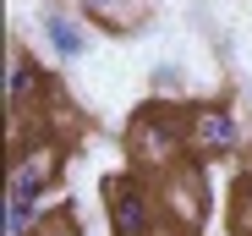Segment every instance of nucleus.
I'll return each instance as SVG.
<instances>
[{
  "mask_svg": "<svg viewBox=\"0 0 252 236\" xmlns=\"http://www.w3.org/2000/svg\"><path fill=\"white\" fill-rule=\"evenodd\" d=\"M126 148H132V165L143 176H164L176 170L187 154H192V137H187V115L170 110V104H148L132 115V132H126Z\"/></svg>",
  "mask_w": 252,
  "mask_h": 236,
  "instance_id": "obj_1",
  "label": "nucleus"
},
{
  "mask_svg": "<svg viewBox=\"0 0 252 236\" xmlns=\"http://www.w3.org/2000/svg\"><path fill=\"white\" fill-rule=\"evenodd\" d=\"M104 214L110 236H159V187L148 176H104Z\"/></svg>",
  "mask_w": 252,
  "mask_h": 236,
  "instance_id": "obj_2",
  "label": "nucleus"
},
{
  "mask_svg": "<svg viewBox=\"0 0 252 236\" xmlns=\"http://www.w3.org/2000/svg\"><path fill=\"white\" fill-rule=\"evenodd\" d=\"M154 187H159L164 220L181 225V231H197L208 214H214V181H208V170H203L197 160H181L176 170H164Z\"/></svg>",
  "mask_w": 252,
  "mask_h": 236,
  "instance_id": "obj_3",
  "label": "nucleus"
},
{
  "mask_svg": "<svg viewBox=\"0 0 252 236\" xmlns=\"http://www.w3.org/2000/svg\"><path fill=\"white\" fill-rule=\"evenodd\" d=\"M61 165H66V154H61V143H55V137H28V143H17V148H11L6 192L50 203V187L61 181Z\"/></svg>",
  "mask_w": 252,
  "mask_h": 236,
  "instance_id": "obj_4",
  "label": "nucleus"
},
{
  "mask_svg": "<svg viewBox=\"0 0 252 236\" xmlns=\"http://www.w3.org/2000/svg\"><path fill=\"white\" fill-rule=\"evenodd\" d=\"M187 137H192V160H225L241 148V121L225 104H197L187 110Z\"/></svg>",
  "mask_w": 252,
  "mask_h": 236,
  "instance_id": "obj_5",
  "label": "nucleus"
},
{
  "mask_svg": "<svg viewBox=\"0 0 252 236\" xmlns=\"http://www.w3.org/2000/svg\"><path fill=\"white\" fill-rule=\"evenodd\" d=\"M50 99H55V83L28 55H11V66H6V110L17 121H28L33 110H50Z\"/></svg>",
  "mask_w": 252,
  "mask_h": 236,
  "instance_id": "obj_6",
  "label": "nucleus"
},
{
  "mask_svg": "<svg viewBox=\"0 0 252 236\" xmlns=\"http://www.w3.org/2000/svg\"><path fill=\"white\" fill-rule=\"evenodd\" d=\"M38 28H44V44H50L55 61H77L82 50H88L82 22H77L71 11H61V6H44V11H38Z\"/></svg>",
  "mask_w": 252,
  "mask_h": 236,
  "instance_id": "obj_7",
  "label": "nucleus"
},
{
  "mask_svg": "<svg viewBox=\"0 0 252 236\" xmlns=\"http://www.w3.org/2000/svg\"><path fill=\"white\" fill-rule=\"evenodd\" d=\"M38 225H44V203L6 192V220H0V231L6 236H38Z\"/></svg>",
  "mask_w": 252,
  "mask_h": 236,
  "instance_id": "obj_8",
  "label": "nucleus"
},
{
  "mask_svg": "<svg viewBox=\"0 0 252 236\" xmlns=\"http://www.w3.org/2000/svg\"><path fill=\"white\" fill-rule=\"evenodd\" d=\"M230 225H236V236H252V165L236 176V192H230Z\"/></svg>",
  "mask_w": 252,
  "mask_h": 236,
  "instance_id": "obj_9",
  "label": "nucleus"
},
{
  "mask_svg": "<svg viewBox=\"0 0 252 236\" xmlns=\"http://www.w3.org/2000/svg\"><path fill=\"white\" fill-rule=\"evenodd\" d=\"M38 236H82V225H77V214H71V209H55V214H44Z\"/></svg>",
  "mask_w": 252,
  "mask_h": 236,
  "instance_id": "obj_10",
  "label": "nucleus"
},
{
  "mask_svg": "<svg viewBox=\"0 0 252 236\" xmlns=\"http://www.w3.org/2000/svg\"><path fill=\"white\" fill-rule=\"evenodd\" d=\"M154 88H159V94H176V88H181V71H176V66H159V71H154Z\"/></svg>",
  "mask_w": 252,
  "mask_h": 236,
  "instance_id": "obj_11",
  "label": "nucleus"
},
{
  "mask_svg": "<svg viewBox=\"0 0 252 236\" xmlns=\"http://www.w3.org/2000/svg\"><path fill=\"white\" fill-rule=\"evenodd\" d=\"M82 6H88V11H99V17H110V22H121V11H115L121 0H82Z\"/></svg>",
  "mask_w": 252,
  "mask_h": 236,
  "instance_id": "obj_12",
  "label": "nucleus"
}]
</instances>
